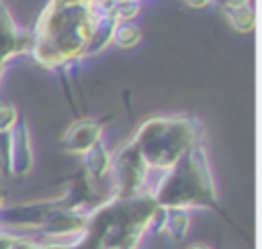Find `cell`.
Instances as JSON below:
<instances>
[{
	"instance_id": "13",
	"label": "cell",
	"mask_w": 262,
	"mask_h": 249,
	"mask_svg": "<svg viewBox=\"0 0 262 249\" xmlns=\"http://www.w3.org/2000/svg\"><path fill=\"white\" fill-rule=\"evenodd\" d=\"M227 22L231 24V29H235L237 33H252L256 27V10L252 4L248 6H239V8H227L223 10Z\"/></svg>"
},
{
	"instance_id": "11",
	"label": "cell",
	"mask_w": 262,
	"mask_h": 249,
	"mask_svg": "<svg viewBox=\"0 0 262 249\" xmlns=\"http://www.w3.org/2000/svg\"><path fill=\"white\" fill-rule=\"evenodd\" d=\"M117 18H115V12H108V14H98L96 16V22H94V29H92V35H90V41H88V47L84 51V57H96L98 53H102L111 41H113V31L117 27Z\"/></svg>"
},
{
	"instance_id": "10",
	"label": "cell",
	"mask_w": 262,
	"mask_h": 249,
	"mask_svg": "<svg viewBox=\"0 0 262 249\" xmlns=\"http://www.w3.org/2000/svg\"><path fill=\"white\" fill-rule=\"evenodd\" d=\"M14 249H100V247L96 245V241L86 229L80 237L66 239V241H47L33 235H18Z\"/></svg>"
},
{
	"instance_id": "16",
	"label": "cell",
	"mask_w": 262,
	"mask_h": 249,
	"mask_svg": "<svg viewBox=\"0 0 262 249\" xmlns=\"http://www.w3.org/2000/svg\"><path fill=\"white\" fill-rule=\"evenodd\" d=\"M18 118V108L12 102H0V133H10Z\"/></svg>"
},
{
	"instance_id": "19",
	"label": "cell",
	"mask_w": 262,
	"mask_h": 249,
	"mask_svg": "<svg viewBox=\"0 0 262 249\" xmlns=\"http://www.w3.org/2000/svg\"><path fill=\"white\" fill-rule=\"evenodd\" d=\"M188 8H192V10H203V8H207V6H211L213 4V0H182Z\"/></svg>"
},
{
	"instance_id": "6",
	"label": "cell",
	"mask_w": 262,
	"mask_h": 249,
	"mask_svg": "<svg viewBox=\"0 0 262 249\" xmlns=\"http://www.w3.org/2000/svg\"><path fill=\"white\" fill-rule=\"evenodd\" d=\"M31 31L20 29L4 0H0V78L10 61L31 53Z\"/></svg>"
},
{
	"instance_id": "8",
	"label": "cell",
	"mask_w": 262,
	"mask_h": 249,
	"mask_svg": "<svg viewBox=\"0 0 262 249\" xmlns=\"http://www.w3.org/2000/svg\"><path fill=\"white\" fill-rule=\"evenodd\" d=\"M104 120L98 118H80L76 120L61 137L59 145L70 155H84L92 145L102 141Z\"/></svg>"
},
{
	"instance_id": "4",
	"label": "cell",
	"mask_w": 262,
	"mask_h": 249,
	"mask_svg": "<svg viewBox=\"0 0 262 249\" xmlns=\"http://www.w3.org/2000/svg\"><path fill=\"white\" fill-rule=\"evenodd\" d=\"M149 194L113 198L106 194L90 214L88 233L100 249H139L156 212Z\"/></svg>"
},
{
	"instance_id": "15",
	"label": "cell",
	"mask_w": 262,
	"mask_h": 249,
	"mask_svg": "<svg viewBox=\"0 0 262 249\" xmlns=\"http://www.w3.org/2000/svg\"><path fill=\"white\" fill-rule=\"evenodd\" d=\"M141 10V0H115V18L119 22L133 20Z\"/></svg>"
},
{
	"instance_id": "18",
	"label": "cell",
	"mask_w": 262,
	"mask_h": 249,
	"mask_svg": "<svg viewBox=\"0 0 262 249\" xmlns=\"http://www.w3.org/2000/svg\"><path fill=\"white\" fill-rule=\"evenodd\" d=\"M213 2H217L223 10H227V8H239V6L252 4V0H213Z\"/></svg>"
},
{
	"instance_id": "1",
	"label": "cell",
	"mask_w": 262,
	"mask_h": 249,
	"mask_svg": "<svg viewBox=\"0 0 262 249\" xmlns=\"http://www.w3.org/2000/svg\"><path fill=\"white\" fill-rule=\"evenodd\" d=\"M94 22L90 0H47L31 29L29 57L51 71L70 67L84 57Z\"/></svg>"
},
{
	"instance_id": "21",
	"label": "cell",
	"mask_w": 262,
	"mask_h": 249,
	"mask_svg": "<svg viewBox=\"0 0 262 249\" xmlns=\"http://www.w3.org/2000/svg\"><path fill=\"white\" fill-rule=\"evenodd\" d=\"M4 204H6V192H4L2 188H0V208H2Z\"/></svg>"
},
{
	"instance_id": "14",
	"label": "cell",
	"mask_w": 262,
	"mask_h": 249,
	"mask_svg": "<svg viewBox=\"0 0 262 249\" xmlns=\"http://www.w3.org/2000/svg\"><path fill=\"white\" fill-rule=\"evenodd\" d=\"M143 33H141V27L135 24L133 20L129 22H117L115 31H113V41L111 45H117L121 49H133L139 45Z\"/></svg>"
},
{
	"instance_id": "9",
	"label": "cell",
	"mask_w": 262,
	"mask_h": 249,
	"mask_svg": "<svg viewBox=\"0 0 262 249\" xmlns=\"http://www.w3.org/2000/svg\"><path fill=\"white\" fill-rule=\"evenodd\" d=\"M82 173L96 186L111 173V149L104 141H98L82 155Z\"/></svg>"
},
{
	"instance_id": "3",
	"label": "cell",
	"mask_w": 262,
	"mask_h": 249,
	"mask_svg": "<svg viewBox=\"0 0 262 249\" xmlns=\"http://www.w3.org/2000/svg\"><path fill=\"white\" fill-rule=\"evenodd\" d=\"M131 139L147 167L162 173L176 165L192 147L207 143V131L196 116L158 114L145 118Z\"/></svg>"
},
{
	"instance_id": "2",
	"label": "cell",
	"mask_w": 262,
	"mask_h": 249,
	"mask_svg": "<svg viewBox=\"0 0 262 249\" xmlns=\"http://www.w3.org/2000/svg\"><path fill=\"white\" fill-rule=\"evenodd\" d=\"M147 194L160 208L221 212L207 143L192 147L176 165L149 180Z\"/></svg>"
},
{
	"instance_id": "7",
	"label": "cell",
	"mask_w": 262,
	"mask_h": 249,
	"mask_svg": "<svg viewBox=\"0 0 262 249\" xmlns=\"http://www.w3.org/2000/svg\"><path fill=\"white\" fill-rule=\"evenodd\" d=\"M35 165V149L29 122L20 116L14 129L10 131V176L25 178Z\"/></svg>"
},
{
	"instance_id": "12",
	"label": "cell",
	"mask_w": 262,
	"mask_h": 249,
	"mask_svg": "<svg viewBox=\"0 0 262 249\" xmlns=\"http://www.w3.org/2000/svg\"><path fill=\"white\" fill-rule=\"evenodd\" d=\"M190 225H192L190 210H184V208H164V233L174 243L186 241V237L190 233Z\"/></svg>"
},
{
	"instance_id": "17",
	"label": "cell",
	"mask_w": 262,
	"mask_h": 249,
	"mask_svg": "<svg viewBox=\"0 0 262 249\" xmlns=\"http://www.w3.org/2000/svg\"><path fill=\"white\" fill-rule=\"evenodd\" d=\"M0 176L10 180V133H0Z\"/></svg>"
},
{
	"instance_id": "5",
	"label": "cell",
	"mask_w": 262,
	"mask_h": 249,
	"mask_svg": "<svg viewBox=\"0 0 262 249\" xmlns=\"http://www.w3.org/2000/svg\"><path fill=\"white\" fill-rule=\"evenodd\" d=\"M111 190L113 198H135L147 194L151 169L141 157L137 145L129 137L115 151H111Z\"/></svg>"
},
{
	"instance_id": "20",
	"label": "cell",
	"mask_w": 262,
	"mask_h": 249,
	"mask_svg": "<svg viewBox=\"0 0 262 249\" xmlns=\"http://www.w3.org/2000/svg\"><path fill=\"white\" fill-rule=\"evenodd\" d=\"M186 249H213V247H209V245H205V243H194V245H188Z\"/></svg>"
}]
</instances>
